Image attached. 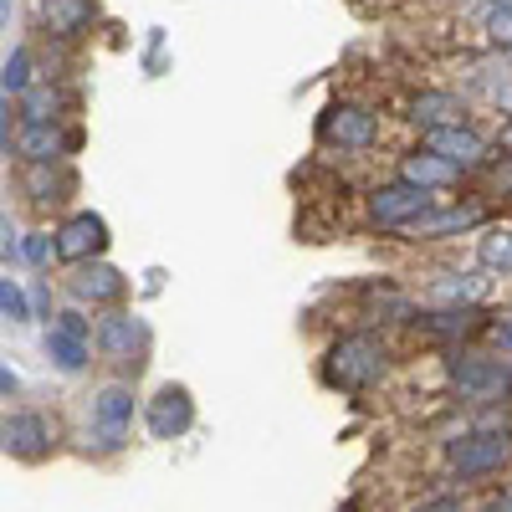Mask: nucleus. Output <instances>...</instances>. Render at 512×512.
Here are the masks:
<instances>
[{
    "instance_id": "nucleus-1",
    "label": "nucleus",
    "mask_w": 512,
    "mask_h": 512,
    "mask_svg": "<svg viewBox=\"0 0 512 512\" xmlns=\"http://www.w3.org/2000/svg\"><path fill=\"white\" fill-rule=\"evenodd\" d=\"M384 369H390V349L379 333H344L323 354V379L344 395H364L369 384L384 379Z\"/></svg>"
},
{
    "instance_id": "nucleus-2",
    "label": "nucleus",
    "mask_w": 512,
    "mask_h": 512,
    "mask_svg": "<svg viewBox=\"0 0 512 512\" xmlns=\"http://www.w3.org/2000/svg\"><path fill=\"white\" fill-rule=\"evenodd\" d=\"M446 379H451V390H456L466 405H507V400H512V374H507L497 359L477 354V349L451 354Z\"/></svg>"
},
{
    "instance_id": "nucleus-3",
    "label": "nucleus",
    "mask_w": 512,
    "mask_h": 512,
    "mask_svg": "<svg viewBox=\"0 0 512 512\" xmlns=\"http://www.w3.org/2000/svg\"><path fill=\"white\" fill-rule=\"evenodd\" d=\"M446 461L461 482H477V477H492L512 461V431H466L446 446Z\"/></svg>"
},
{
    "instance_id": "nucleus-4",
    "label": "nucleus",
    "mask_w": 512,
    "mask_h": 512,
    "mask_svg": "<svg viewBox=\"0 0 512 512\" xmlns=\"http://www.w3.org/2000/svg\"><path fill=\"white\" fill-rule=\"evenodd\" d=\"M425 210H436V195L420 190V185H405V180H390L369 190V216L374 226H390V231H405L410 221H420Z\"/></svg>"
},
{
    "instance_id": "nucleus-5",
    "label": "nucleus",
    "mask_w": 512,
    "mask_h": 512,
    "mask_svg": "<svg viewBox=\"0 0 512 512\" xmlns=\"http://www.w3.org/2000/svg\"><path fill=\"white\" fill-rule=\"evenodd\" d=\"M318 139L333 144V149L359 154V149H369V144L379 139V118H374L364 103H333V108L318 118Z\"/></svg>"
},
{
    "instance_id": "nucleus-6",
    "label": "nucleus",
    "mask_w": 512,
    "mask_h": 512,
    "mask_svg": "<svg viewBox=\"0 0 512 512\" xmlns=\"http://www.w3.org/2000/svg\"><path fill=\"white\" fill-rule=\"evenodd\" d=\"M52 236H57V262L82 267V262H98V256H103V246H108V221L93 216V210H77V216H67Z\"/></svg>"
},
{
    "instance_id": "nucleus-7",
    "label": "nucleus",
    "mask_w": 512,
    "mask_h": 512,
    "mask_svg": "<svg viewBox=\"0 0 512 512\" xmlns=\"http://www.w3.org/2000/svg\"><path fill=\"white\" fill-rule=\"evenodd\" d=\"M98 349L113 359V364H123V369H139L144 364V349H149V333H144V323L134 318V313H103L98 318Z\"/></svg>"
},
{
    "instance_id": "nucleus-8",
    "label": "nucleus",
    "mask_w": 512,
    "mask_h": 512,
    "mask_svg": "<svg viewBox=\"0 0 512 512\" xmlns=\"http://www.w3.org/2000/svg\"><path fill=\"white\" fill-rule=\"evenodd\" d=\"M144 425L154 441H180L190 425H195V400L185 384H164V390L144 405Z\"/></svg>"
},
{
    "instance_id": "nucleus-9",
    "label": "nucleus",
    "mask_w": 512,
    "mask_h": 512,
    "mask_svg": "<svg viewBox=\"0 0 512 512\" xmlns=\"http://www.w3.org/2000/svg\"><path fill=\"white\" fill-rule=\"evenodd\" d=\"M47 354L67 374L88 369V359H93V328H88V318H82V313H57L52 328H47Z\"/></svg>"
},
{
    "instance_id": "nucleus-10",
    "label": "nucleus",
    "mask_w": 512,
    "mask_h": 512,
    "mask_svg": "<svg viewBox=\"0 0 512 512\" xmlns=\"http://www.w3.org/2000/svg\"><path fill=\"white\" fill-rule=\"evenodd\" d=\"M0 451H11L16 461H41L52 456V425L36 410H16L11 420H0Z\"/></svg>"
},
{
    "instance_id": "nucleus-11",
    "label": "nucleus",
    "mask_w": 512,
    "mask_h": 512,
    "mask_svg": "<svg viewBox=\"0 0 512 512\" xmlns=\"http://www.w3.org/2000/svg\"><path fill=\"white\" fill-rule=\"evenodd\" d=\"M128 425H134V390L128 384H108L93 400V431L108 451H118L128 441Z\"/></svg>"
},
{
    "instance_id": "nucleus-12",
    "label": "nucleus",
    "mask_w": 512,
    "mask_h": 512,
    "mask_svg": "<svg viewBox=\"0 0 512 512\" xmlns=\"http://www.w3.org/2000/svg\"><path fill=\"white\" fill-rule=\"evenodd\" d=\"M425 149H431V154H441V159H451L456 169H477V164H487V139L477 134L472 123L431 128V134H425Z\"/></svg>"
},
{
    "instance_id": "nucleus-13",
    "label": "nucleus",
    "mask_w": 512,
    "mask_h": 512,
    "mask_svg": "<svg viewBox=\"0 0 512 512\" xmlns=\"http://www.w3.org/2000/svg\"><path fill=\"white\" fill-rule=\"evenodd\" d=\"M67 287L82 297V303H98V308H108V303H118L123 297V272L118 267H108V262H82L72 277H67Z\"/></svg>"
},
{
    "instance_id": "nucleus-14",
    "label": "nucleus",
    "mask_w": 512,
    "mask_h": 512,
    "mask_svg": "<svg viewBox=\"0 0 512 512\" xmlns=\"http://www.w3.org/2000/svg\"><path fill=\"white\" fill-rule=\"evenodd\" d=\"M72 144H77V139L62 134L57 123H26L21 134H16V154H21L26 164H57Z\"/></svg>"
},
{
    "instance_id": "nucleus-15",
    "label": "nucleus",
    "mask_w": 512,
    "mask_h": 512,
    "mask_svg": "<svg viewBox=\"0 0 512 512\" xmlns=\"http://www.w3.org/2000/svg\"><path fill=\"white\" fill-rule=\"evenodd\" d=\"M400 180H405V185H420V190H446V185L461 180V169H456L451 159L431 154V149H415V154L400 159Z\"/></svg>"
},
{
    "instance_id": "nucleus-16",
    "label": "nucleus",
    "mask_w": 512,
    "mask_h": 512,
    "mask_svg": "<svg viewBox=\"0 0 512 512\" xmlns=\"http://www.w3.org/2000/svg\"><path fill=\"white\" fill-rule=\"evenodd\" d=\"M482 226V210L477 205H451V210H425L420 221H410L405 231L415 241H436V236H456V231H472Z\"/></svg>"
},
{
    "instance_id": "nucleus-17",
    "label": "nucleus",
    "mask_w": 512,
    "mask_h": 512,
    "mask_svg": "<svg viewBox=\"0 0 512 512\" xmlns=\"http://www.w3.org/2000/svg\"><path fill=\"white\" fill-rule=\"evenodd\" d=\"M93 26V0H41V31L47 36H82Z\"/></svg>"
},
{
    "instance_id": "nucleus-18",
    "label": "nucleus",
    "mask_w": 512,
    "mask_h": 512,
    "mask_svg": "<svg viewBox=\"0 0 512 512\" xmlns=\"http://www.w3.org/2000/svg\"><path fill=\"white\" fill-rule=\"evenodd\" d=\"M410 118L431 134V128H451V123H466V103L456 93H420L410 103Z\"/></svg>"
},
{
    "instance_id": "nucleus-19",
    "label": "nucleus",
    "mask_w": 512,
    "mask_h": 512,
    "mask_svg": "<svg viewBox=\"0 0 512 512\" xmlns=\"http://www.w3.org/2000/svg\"><path fill=\"white\" fill-rule=\"evenodd\" d=\"M72 175L67 169H57V164H31L26 169V195L36 200V205H57V200H67L72 195Z\"/></svg>"
},
{
    "instance_id": "nucleus-20",
    "label": "nucleus",
    "mask_w": 512,
    "mask_h": 512,
    "mask_svg": "<svg viewBox=\"0 0 512 512\" xmlns=\"http://www.w3.org/2000/svg\"><path fill=\"white\" fill-rule=\"evenodd\" d=\"M477 262L487 272H512V226H487L477 236Z\"/></svg>"
},
{
    "instance_id": "nucleus-21",
    "label": "nucleus",
    "mask_w": 512,
    "mask_h": 512,
    "mask_svg": "<svg viewBox=\"0 0 512 512\" xmlns=\"http://www.w3.org/2000/svg\"><path fill=\"white\" fill-rule=\"evenodd\" d=\"M420 323L431 333H441V338H461V333H472L482 323V313L477 308H436V313H425Z\"/></svg>"
},
{
    "instance_id": "nucleus-22",
    "label": "nucleus",
    "mask_w": 512,
    "mask_h": 512,
    "mask_svg": "<svg viewBox=\"0 0 512 512\" xmlns=\"http://www.w3.org/2000/svg\"><path fill=\"white\" fill-rule=\"evenodd\" d=\"M21 113H26V123H57L62 118V93L57 88H31L21 98Z\"/></svg>"
},
{
    "instance_id": "nucleus-23",
    "label": "nucleus",
    "mask_w": 512,
    "mask_h": 512,
    "mask_svg": "<svg viewBox=\"0 0 512 512\" xmlns=\"http://www.w3.org/2000/svg\"><path fill=\"white\" fill-rule=\"evenodd\" d=\"M487 41L512 52V0H492L487 6Z\"/></svg>"
},
{
    "instance_id": "nucleus-24",
    "label": "nucleus",
    "mask_w": 512,
    "mask_h": 512,
    "mask_svg": "<svg viewBox=\"0 0 512 512\" xmlns=\"http://www.w3.org/2000/svg\"><path fill=\"white\" fill-rule=\"evenodd\" d=\"M0 88H6V98H11V93H31V52H26V47L11 52L6 72H0Z\"/></svg>"
},
{
    "instance_id": "nucleus-25",
    "label": "nucleus",
    "mask_w": 512,
    "mask_h": 512,
    "mask_svg": "<svg viewBox=\"0 0 512 512\" xmlns=\"http://www.w3.org/2000/svg\"><path fill=\"white\" fill-rule=\"evenodd\" d=\"M21 256L31 267H52L57 262V236L52 231H26L21 236Z\"/></svg>"
},
{
    "instance_id": "nucleus-26",
    "label": "nucleus",
    "mask_w": 512,
    "mask_h": 512,
    "mask_svg": "<svg viewBox=\"0 0 512 512\" xmlns=\"http://www.w3.org/2000/svg\"><path fill=\"white\" fill-rule=\"evenodd\" d=\"M0 313H6L11 323H26L31 318V303H26V287L16 277H0Z\"/></svg>"
},
{
    "instance_id": "nucleus-27",
    "label": "nucleus",
    "mask_w": 512,
    "mask_h": 512,
    "mask_svg": "<svg viewBox=\"0 0 512 512\" xmlns=\"http://www.w3.org/2000/svg\"><path fill=\"white\" fill-rule=\"evenodd\" d=\"M21 256V241H16V231H11V221L0 216V262H16Z\"/></svg>"
},
{
    "instance_id": "nucleus-28",
    "label": "nucleus",
    "mask_w": 512,
    "mask_h": 512,
    "mask_svg": "<svg viewBox=\"0 0 512 512\" xmlns=\"http://www.w3.org/2000/svg\"><path fill=\"white\" fill-rule=\"evenodd\" d=\"M11 149V98H0V154Z\"/></svg>"
},
{
    "instance_id": "nucleus-29",
    "label": "nucleus",
    "mask_w": 512,
    "mask_h": 512,
    "mask_svg": "<svg viewBox=\"0 0 512 512\" xmlns=\"http://www.w3.org/2000/svg\"><path fill=\"white\" fill-rule=\"evenodd\" d=\"M482 512H512V492H497V497H492Z\"/></svg>"
},
{
    "instance_id": "nucleus-30",
    "label": "nucleus",
    "mask_w": 512,
    "mask_h": 512,
    "mask_svg": "<svg viewBox=\"0 0 512 512\" xmlns=\"http://www.w3.org/2000/svg\"><path fill=\"white\" fill-rule=\"evenodd\" d=\"M0 395H16V374L11 369H0Z\"/></svg>"
},
{
    "instance_id": "nucleus-31",
    "label": "nucleus",
    "mask_w": 512,
    "mask_h": 512,
    "mask_svg": "<svg viewBox=\"0 0 512 512\" xmlns=\"http://www.w3.org/2000/svg\"><path fill=\"white\" fill-rule=\"evenodd\" d=\"M502 149H507V154H512V123H507V128H502Z\"/></svg>"
},
{
    "instance_id": "nucleus-32",
    "label": "nucleus",
    "mask_w": 512,
    "mask_h": 512,
    "mask_svg": "<svg viewBox=\"0 0 512 512\" xmlns=\"http://www.w3.org/2000/svg\"><path fill=\"white\" fill-rule=\"evenodd\" d=\"M11 16V0H0V21H6Z\"/></svg>"
},
{
    "instance_id": "nucleus-33",
    "label": "nucleus",
    "mask_w": 512,
    "mask_h": 512,
    "mask_svg": "<svg viewBox=\"0 0 512 512\" xmlns=\"http://www.w3.org/2000/svg\"><path fill=\"white\" fill-rule=\"evenodd\" d=\"M502 338H507V354H512V323H507V328H502Z\"/></svg>"
}]
</instances>
